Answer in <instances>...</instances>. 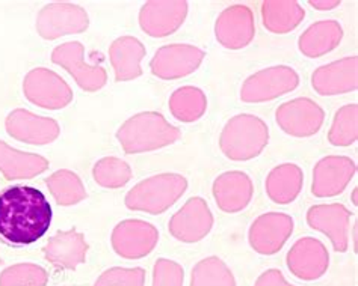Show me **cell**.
I'll use <instances>...</instances> for the list:
<instances>
[{"instance_id":"cell-24","label":"cell","mask_w":358,"mask_h":286,"mask_svg":"<svg viewBox=\"0 0 358 286\" xmlns=\"http://www.w3.org/2000/svg\"><path fill=\"white\" fill-rule=\"evenodd\" d=\"M49 169V160L14 149L3 140H0V172L8 181L13 179H31Z\"/></svg>"},{"instance_id":"cell-11","label":"cell","mask_w":358,"mask_h":286,"mask_svg":"<svg viewBox=\"0 0 358 286\" xmlns=\"http://www.w3.org/2000/svg\"><path fill=\"white\" fill-rule=\"evenodd\" d=\"M117 255L126 259H141L155 250L159 241L157 229L144 220H124L115 226L110 236Z\"/></svg>"},{"instance_id":"cell-32","label":"cell","mask_w":358,"mask_h":286,"mask_svg":"<svg viewBox=\"0 0 358 286\" xmlns=\"http://www.w3.org/2000/svg\"><path fill=\"white\" fill-rule=\"evenodd\" d=\"M94 181L105 188L124 187L134 176L130 166L117 157H106L99 160L92 169Z\"/></svg>"},{"instance_id":"cell-22","label":"cell","mask_w":358,"mask_h":286,"mask_svg":"<svg viewBox=\"0 0 358 286\" xmlns=\"http://www.w3.org/2000/svg\"><path fill=\"white\" fill-rule=\"evenodd\" d=\"M88 243L76 229L58 232L45 244V259L58 269L74 270L87 259Z\"/></svg>"},{"instance_id":"cell-27","label":"cell","mask_w":358,"mask_h":286,"mask_svg":"<svg viewBox=\"0 0 358 286\" xmlns=\"http://www.w3.org/2000/svg\"><path fill=\"white\" fill-rule=\"evenodd\" d=\"M304 9L292 0H268L262 3L263 24L272 33H287L304 20Z\"/></svg>"},{"instance_id":"cell-5","label":"cell","mask_w":358,"mask_h":286,"mask_svg":"<svg viewBox=\"0 0 358 286\" xmlns=\"http://www.w3.org/2000/svg\"><path fill=\"white\" fill-rule=\"evenodd\" d=\"M23 92L32 104L47 110L64 109L73 101V91L69 83L47 68H35L27 73Z\"/></svg>"},{"instance_id":"cell-13","label":"cell","mask_w":358,"mask_h":286,"mask_svg":"<svg viewBox=\"0 0 358 286\" xmlns=\"http://www.w3.org/2000/svg\"><path fill=\"white\" fill-rule=\"evenodd\" d=\"M213 216L201 197H192L169 220V232L178 241L196 243L210 232Z\"/></svg>"},{"instance_id":"cell-18","label":"cell","mask_w":358,"mask_h":286,"mask_svg":"<svg viewBox=\"0 0 358 286\" xmlns=\"http://www.w3.org/2000/svg\"><path fill=\"white\" fill-rule=\"evenodd\" d=\"M357 166L351 158L331 156L315 166L312 192L317 197H333L341 195L355 175Z\"/></svg>"},{"instance_id":"cell-31","label":"cell","mask_w":358,"mask_h":286,"mask_svg":"<svg viewBox=\"0 0 358 286\" xmlns=\"http://www.w3.org/2000/svg\"><path fill=\"white\" fill-rule=\"evenodd\" d=\"M358 137V106L348 104L336 113L328 140L334 146H350Z\"/></svg>"},{"instance_id":"cell-7","label":"cell","mask_w":358,"mask_h":286,"mask_svg":"<svg viewBox=\"0 0 358 286\" xmlns=\"http://www.w3.org/2000/svg\"><path fill=\"white\" fill-rule=\"evenodd\" d=\"M90 26V17L82 6L56 2L44 6L36 17V31L44 40L82 33Z\"/></svg>"},{"instance_id":"cell-20","label":"cell","mask_w":358,"mask_h":286,"mask_svg":"<svg viewBox=\"0 0 358 286\" xmlns=\"http://www.w3.org/2000/svg\"><path fill=\"white\" fill-rule=\"evenodd\" d=\"M313 89L320 95H338L358 86V57L351 56L317 68L312 75Z\"/></svg>"},{"instance_id":"cell-8","label":"cell","mask_w":358,"mask_h":286,"mask_svg":"<svg viewBox=\"0 0 358 286\" xmlns=\"http://www.w3.org/2000/svg\"><path fill=\"white\" fill-rule=\"evenodd\" d=\"M52 62L67 70L83 91L96 92L108 82L106 70L85 62V49L79 41L61 44L52 52Z\"/></svg>"},{"instance_id":"cell-38","label":"cell","mask_w":358,"mask_h":286,"mask_svg":"<svg viewBox=\"0 0 358 286\" xmlns=\"http://www.w3.org/2000/svg\"><path fill=\"white\" fill-rule=\"evenodd\" d=\"M357 193H358V188H354V192H352V202H354V205H358V199H357Z\"/></svg>"},{"instance_id":"cell-36","label":"cell","mask_w":358,"mask_h":286,"mask_svg":"<svg viewBox=\"0 0 358 286\" xmlns=\"http://www.w3.org/2000/svg\"><path fill=\"white\" fill-rule=\"evenodd\" d=\"M254 286H292L286 282L285 276L278 270H268L257 279Z\"/></svg>"},{"instance_id":"cell-28","label":"cell","mask_w":358,"mask_h":286,"mask_svg":"<svg viewBox=\"0 0 358 286\" xmlns=\"http://www.w3.org/2000/svg\"><path fill=\"white\" fill-rule=\"evenodd\" d=\"M207 109L206 93L194 86H183L174 91L169 98V110L182 122L199 121Z\"/></svg>"},{"instance_id":"cell-35","label":"cell","mask_w":358,"mask_h":286,"mask_svg":"<svg viewBox=\"0 0 358 286\" xmlns=\"http://www.w3.org/2000/svg\"><path fill=\"white\" fill-rule=\"evenodd\" d=\"M182 265L169 259H159L153 270V286H183Z\"/></svg>"},{"instance_id":"cell-6","label":"cell","mask_w":358,"mask_h":286,"mask_svg":"<svg viewBox=\"0 0 358 286\" xmlns=\"http://www.w3.org/2000/svg\"><path fill=\"white\" fill-rule=\"evenodd\" d=\"M299 77L294 68L286 65L271 66L245 80L241 98L245 103H263L281 97L298 88Z\"/></svg>"},{"instance_id":"cell-9","label":"cell","mask_w":358,"mask_h":286,"mask_svg":"<svg viewBox=\"0 0 358 286\" xmlns=\"http://www.w3.org/2000/svg\"><path fill=\"white\" fill-rule=\"evenodd\" d=\"M275 119L280 128L295 137L313 136L322 127L325 113L310 98H295L277 109Z\"/></svg>"},{"instance_id":"cell-14","label":"cell","mask_w":358,"mask_h":286,"mask_svg":"<svg viewBox=\"0 0 358 286\" xmlns=\"http://www.w3.org/2000/svg\"><path fill=\"white\" fill-rule=\"evenodd\" d=\"M215 35L225 49L239 50L247 47L256 35V23L251 9L245 5L224 9L216 20Z\"/></svg>"},{"instance_id":"cell-3","label":"cell","mask_w":358,"mask_h":286,"mask_svg":"<svg viewBox=\"0 0 358 286\" xmlns=\"http://www.w3.org/2000/svg\"><path fill=\"white\" fill-rule=\"evenodd\" d=\"M269 130L265 122L254 114H238L231 118L221 133L220 146L225 157L245 161L257 157L266 148Z\"/></svg>"},{"instance_id":"cell-21","label":"cell","mask_w":358,"mask_h":286,"mask_svg":"<svg viewBox=\"0 0 358 286\" xmlns=\"http://www.w3.org/2000/svg\"><path fill=\"white\" fill-rule=\"evenodd\" d=\"M254 186L251 178L243 172H225L213 183L216 204L225 213H239L251 202Z\"/></svg>"},{"instance_id":"cell-26","label":"cell","mask_w":358,"mask_h":286,"mask_svg":"<svg viewBox=\"0 0 358 286\" xmlns=\"http://www.w3.org/2000/svg\"><path fill=\"white\" fill-rule=\"evenodd\" d=\"M304 174L299 166L286 163L275 167L266 178V193L275 204L294 202L303 190Z\"/></svg>"},{"instance_id":"cell-16","label":"cell","mask_w":358,"mask_h":286,"mask_svg":"<svg viewBox=\"0 0 358 286\" xmlns=\"http://www.w3.org/2000/svg\"><path fill=\"white\" fill-rule=\"evenodd\" d=\"M294 232V218L281 213H268L254 220L250 227V244L262 255L277 253Z\"/></svg>"},{"instance_id":"cell-39","label":"cell","mask_w":358,"mask_h":286,"mask_svg":"<svg viewBox=\"0 0 358 286\" xmlns=\"http://www.w3.org/2000/svg\"><path fill=\"white\" fill-rule=\"evenodd\" d=\"M0 264H2V259H0Z\"/></svg>"},{"instance_id":"cell-17","label":"cell","mask_w":358,"mask_h":286,"mask_svg":"<svg viewBox=\"0 0 358 286\" xmlns=\"http://www.w3.org/2000/svg\"><path fill=\"white\" fill-rule=\"evenodd\" d=\"M350 218L351 213L342 204L316 205L307 213L310 227L328 235L337 252H346L350 246Z\"/></svg>"},{"instance_id":"cell-19","label":"cell","mask_w":358,"mask_h":286,"mask_svg":"<svg viewBox=\"0 0 358 286\" xmlns=\"http://www.w3.org/2000/svg\"><path fill=\"white\" fill-rule=\"evenodd\" d=\"M329 256L325 246L316 238H303L287 255V266L298 279L316 280L328 270Z\"/></svg>"},{"instance_id":"cell-15","label":"cell","mask_w":358,"mask_h":286,"mask_svg":"<svg viewBox=\"0 0 358 286\" xmlns=\"http://www.w3.org/2000/svg\"><path fill=\"white\" fill-rule=\"evenodd\" d=\"M187 15V2L182 0H152L139 13V26L155 38L174 33Z\"/></svg>"},{"instance_id":"cell-2","label":"cell","mask_w":358,"mask_h":286,"mask_svg":"<svg viewBox=\"0 0 358 286\" xmlns=\"http://www.w3.org/2000/svg\"><path fill=\"white\" fill-rule=\"evenodd\" d=\"M182 133L157 112H143L120 127L117 139L126 154H139L173 145Z\"/></svg>"},{"instance_id":"cell-1","label":"cell","mask_w":358,"mask_h":286,"mask_svg":"<svg viewBox=\"0 0 358 286\" xmlns=\"http://www.w3.org/2000/svg\"><path fill=\"white\" fill-rule=\"evenodd\" d=\"M52 206L38 188L14 186L0 193V238L14 246L36 243L49 231Z\"/></svg>"},{"instance_id":"cell-12","label":"cell","mask_w":358,"mask_h":286,"mask_svg":"<svg viewBox=\"0 0 358 286\" xmlns=\"http://www.w3.org/2000/svg\"><path fill=\"white\" fill-rule=\"evenodd\" d=\"M5 127L13 139L38 146L55 142L61 133L59 123L55 119L38 116L24 109H17L9 113Z\"/></svg>"},{"instance_id":"cell-10","label":"cell","mask_w":358,"mask_h":286,"mask_svg":"<svg viewBox=\"0 0 358 286\" xmlns=\"http://www.w3.org/2000/svg\"><path fill=\"white\" fill-rule=\"evenodd\" d=\"M204 52L189 44H171L159 49L150 62L152 73L159 79L174 80L192 74L204 59Z\"/></svg>"},{"instance_id":"cell-30","label":"cell","mask_w":358,"mask_h":286,"mask_svg":"<svg viewBox=\"0 0 358 286\" xmlns=\"http://www.w3.org/2000/svg\"><path fill=\"white\" fill-rule=\"evenodd\" d=\"M191 286H236V280L220 257L210 256L195 265Z\"/></svg>"},{"instance_id":"cell-34","label":"cell","mask_w":358,"mask_h":286,"mask_svg":"<svg viewBox=\"0 0 358 286\" xmlns=\"http://www.w3.org/2000/svg\"><path fill=\"white\" fill-rule=\"evenodd\" d=\"M145 271L143 269H121L115 266L103 273L94 286H144Z\"/></svg>"},{"instance_id":"cell-29","label":"cell","mask_w":358,"mask_h":286,"mask_svg":"<svg viewBox=\"0 0 358 286\" xmlns=\"http://www.w3.org/2000/svg\"><path fill=\"white\" fill-rule=\"evenodd\" d=\"M45 184L56 202L64 206L76 205L87 197V190H85L82 179L74 172L67 169L55 172L45 181Z\"/></svg>"},{"instance_id":"cell-4","label":"cell","mask_w":358,"mask_h":286,"mask_svg":"<svg viewBox=\"0 0 358 286\" xmlns=\"http://www.w3.org/2000/svg\"><path fill=\"white\" fill-rule=\"evenodd\" d=\"M187 188L185 176L162 174L141 181L126 196V206L134 211L162 214L183 196Z\"/></svg>"},{"instance_id":"cell-33","label":"cell","mask_w":358,"mask_h":286,"mask_svg":"<svg viewBox=\"0 0 358 286\" xmlns=\"http://www.w3.org/2000/svg\"><path fill=\"white\" fill-rule=\"evenodd\" d=\"M49 274L40 265L17 264L0 274V286H45Z\"/></svg>"},{"instance_id":"cell-25","label":"cell","mask_w":358,"mask_h":286,"mask_svg":"<svg viewBox=\"0 0 358 286\" xmlns=\"http://www.w3.org/2000/svg\"><path fill=\"white\" fill-rule=\"evenodd\" d=\"M343 29L334 20H322L310 26L299 38V50L307 57H320L341 44Z\"/></svg>"},{"instance_id":"cell-23","label":"cell","mask_w":358,"mask_h":286,"mask_svg":"<svg viewBox=\"0 0 358 286\" xmlns=\"http://www.w3.org/2000/svg\"><path fill=\"white\" fill-rule=\"evenodd\" d=\"M145 56V47L134 36H121L112 43L109 59L117 82H127L143 74L141 62Z\"/></svg>"},{"instance_id":"cell-37","label":"cell","mask_w":358,"mask_h":286,"mask_svg":"<svg viewBox=\"0 0 358 286\" xmlns=\"http://www.w3.org/2000/svg\"><path fill=\"white\" fill-rule=\"evenodd\" d=\"M310 6H313L319 11H329V9H334L336 6L341 5L338 0H310Z\"/></svg>"}]
</instances>
